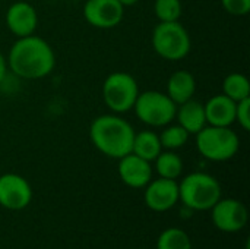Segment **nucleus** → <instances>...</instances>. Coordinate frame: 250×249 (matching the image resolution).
Listing matches in <instances>:
<instances>
[{
    "label": "nucleus",
    "instance_id": "obj_23",
    "mask_svg": "<svg viewBox=\"0 0 250 249\" xmlns=\"http://www.w3.org/2000/svg\"><path fill=\"white\" fill-rule=\"evenodd\" d=\"M221 6L233 16H246L250 12V0H221Z\"/></svg>",
    "mask_w": 250,
    "mask_h": 249
},
{
    "label": "nucleus",
    "instance_id": "obj_24",
    "mask_svg": "<svg viewBox=\"0 0 250 249\" xmlns=\"http://www.w3.org/2000/svg\"><path fill=\"white\" fill-rule=\"evenodd\" d=\"M243 131L250 129V98L236 103V120Z\"/></svg>",
    "mask_w": 250,
    "mask_h": 249
},
{
    "label": "nucleus",
    "instance_id": "obj_20",
    "mask_svg": "<svg viewBox=\"0 0 250 249\" xmlns=\"http://www.w3.org/2000/svg\"><path fill=\"white\" fill-rule=\"evenodd\" d=\"M157 249H192V242L185 230L170 227L160 235Z\"/></svg>",
    "mask_w": 250,
    "mask_h": 249
},
{
    "label": "nucleus",
    "instance_id": "obj_10",
    "mask_svg": "<svg viewBox=\"0 0 250 249\" xmlns=\"http://www.w3.org/2000/svg\"><path fill=\"white\" fill-rule=\"evenodd\" d=\"M125 15V7L117 0H86L83 18L89 25L100 29L117 26Z\"/></svg>",
    "mask_w": 250,
    "mask_h": 249
},
{
    "label": "nucleus",
    "instance_id": "obj_22",
    "mask_svg": "<svg viewBox=\"0 0 250 249\" xmlns=\"http://www.w3.org/2000/svg\"><path fill=\"white\" fill-rule=\"evenodd\" d=\"M154 13L160 22H174L182 16L180 0H155Z\"/></svg>",
    "mask_w": 250,
    "mask_h": 249
},
{
    "label": "nucleus",
    "instance_id": "obj_12",
    "mask_svg": "<svg viewBox=\"0 0 250 249\" xmlns=\"http://www.w3.org/2000/svg\"><path fill=\"white\" fill-rule=\"evenodd\" d=\"M6 25L18 38L32 35L38 25V13L31 3L23 0L15 1L6 12Z\"/></svg>",
    "mask_w": 250,
    "mask_h": 249
},
{
    "label": "nucleus",
    "instance_id": "obj_3",
    "mask_svg": "<svg viewBox=\"0 0 250 249\" xmlns=\"http://www.w3.org/2000/svg\"><path fill=\"white\" fill-rule=\"evenodd\" d=\"M179 200L190 210H211L221 200V185L208 173H190L179 183Z\"/></svg>",
    "mask_w": 250,
    "mask_h": 249
},
{
    "label": "nucleus",
    "instance_id": "obj_17",
    "mask_svg": "<svg viewBox=\"0 0 250 249\" xmlns=\"http://www.w3.org/2000/svg\"><path fill=\"white\" fill-rule=\"evenodd\" d=\"M161 151H163V147H161L160 136L157 132H152V131L135 132L133 145H132L133 154L151 163L158 157Z\"/></svg>",
    "mask_w": 250,
    "mask_h": 249
},
{
    "label": "nucleus",
    "instance_id": "obj_2",
    "mask_svg": "<svg viewBox=\"0 0 250 249\" xmlns=\"http://www.w3.org/2000/svg\"><path fill=\"white\" fill-rule=\"evenodd\" d=\"M89 138L100 153L119 160L132 153L135 129L119 114H101L92 120Z\"/></svg>",
    "mask_w": 250,
    "mask_h": 249
},
{
    "label": "nucleus",
    "instance_id": "obj_9",
    "mask_svg": "<svg viewBox=\"0 0 250 249\" xmlns=\"http://www.w3.org/2000/svg\"><path fill=\"white\" fill-rule=\"evenodd\" d=\"M211 211L214 225L226 233H236L248 223V210L245 204L234 198L220 200Z\"/></svg>",
    "mask_w": 250,
    "mask_h": 249
},
{
    "label": "nucleus",
    "instance_id": "obj_8",
    "mask_svg": "<svg viewBox=\"0 0 250 249\" xmlns=\"http://www.w3.org/2000/svg\"><path fill=\"white\" fill-rule=\"evenodd\" d=\"M32 189L28 181L16 173L0 176V205L6 210L19 211L29 205Z\"/></svg>",
    "mask_w": 250,
    "mask_h": 249
},
{
    "label": "nucleus",
    "instance_id": "obj_25",
    "mask_svg": "<svg viewBox=\"0 0 250 249\" xmlns=\"http://www.w3.org/2000/svg\"><path fill=\"white\" fill-rule=\"evenodd\" d=\"M6 73H7V60L4 59L3 53L0 51V82L4 79Z\"/></svg>",
    "mask_w": 250,
    "mask_h": 249
},
{
    "label": "nucleus",
    "instance_id": "obj_16",
    "mask_svg": "<svg viewBox=\"0 0 250 249\" xmlns=\"http://www.w3.org/2000/svg\"><path fill=\"white\" fill-rule=\"evenodd\" d=\"M196 91L195 76L189 70H177L170 75L167 81V95L179 106L193 98Z\"/></svg>",
    "mask_w": 250,
    "mask_h": 249
},
{
    "label": "nucleus",
    "instance_id": "obj_18",
    "mask_svg": "<svg viewBox=\"0 0 250 249\" xmlns=\"http://www.w3.org/2000/svg\"><path fill=\"white\" fill-rule=\"evenodd\" d=\"M154 161H155V169L160 178L177 181V178L183 172V160L174 151H170V150L161 151Z\"/></svg>",
    "mask_w": 250,
    "mask_h": 249
},
{
    "label": "nucleus",
    "instance_id": "obj_4",
    "mask_svg": "<svg viewBox=\"0 0 250 249\" xmlns=\"http://www.w3.org/2000/svg\"><path fill=\"white\" fill-rule=\"evenodd\" d=\"M240 147L239 135L230 126L207 125L196 134L199 154L211 161H227L233 158Z\"/></svg>",
    "mask_w": 250,
    "mask_h": 249
},
{
    "label": "nucleus",
    "instance_id": "obj_6",
    "mask_svg": "<svg viewBox=\"0 0 250 249\" xmlns=\"http://www.w3.org/2000/svg\"><path fill=\"white\" fill-rule=\"evenodd\" d=\"M176 109L177 104L166 92L149 90L139 92L132 110H135L136 117L142 123L152 128H164L174 120Z\"/></svg>",
    "mask_w": 250,
    "mask_h": 249
},
{
    "label": "nucleus",
    "instance_id": "obj_19",
    "mask_svg": "<svg viewBox=\"0 0 250 249\" xmlns=\"http://www.w3.org/2000/svg\"><path fill=\"white\" fill-rule=\"evenodd\" d=\"M223 94L236 103L250 98V82L248 76L239 72L227 75L223 81Z\"/></svg>",
    "mask_w": 250,
    "mask_h": 249
},
{
    "label": "nucleus",
    "instance_id": "obj_5",
    "mask_svg": "<svg viewBox=\"0 0 250 249\" xmlns=\"http://www.w3.org/2000/svg\"><path fill=\"white\" fill-rule=\"evenodd\" d=\"M151 43L160 57L171 62L185 59L192 48L190 35L179 21L158 22L152 31Z\"/></svg>",
    "mask_w": 250,
    "mask_h": 249
},
{
    "label": "nucleus",
    "instance_id": "obj_13",
    "mask_svg": "<svg viewBox=\"0 0 250 249\" xmlns=\"http://www.w3.org/2000/svg\"><path fill=\"white\" fill-rule=\"evenodd\" d=\"M119 176L125 185L133 189H141L151 182L152 167L149 161L138 157L133 153H129L119 158Z\"/></svg>",
    "mask_w": 250,
    "mask_h": 249
},
{
    "label": "nucleus",
    "instance_id": "obj_1",
    "mask_svg": "<svg viewBox=\"0 0 250 249\" xmlns=\"http://www.w3.org/2000/svg\"><path fill=\"white\" fill-rule=\"evenodd\" d=\"M7 68L19 78L41 79L56 66L53 47L41 37L28 35L18 38L7 54Z\"/></svg>",
    "mask_w": 250,
    "mask_h": 249
},
{
    "label": "nucleus",
    "instance_id": "obj_14",
    "mask_svg": "<svg viewBox=\"0 0 250 249\" xmlns=\"http://www.w3.org/2000/svg\"><path fill=\"white\" fill-rule=\"evenodd\" d=\"M207 125L211 126H231L236 120V101L226 94L211 97L205 104Z\"/></svg>",
    "mask_w": 250,
    "mask_h": 249
},
{
    "label": "nucleus",
    "instance_id": "obj_7",
    "mask_svg": "<svg viewBox=\"0 0 250 249\" xmlns=\"http://www.w3.org/2000/svg\"><path fill=\"white\" fill-rule=\"evenodd\" d=\"M139 92L136 79L127 72H113L103 84L104 103L116 114L130 112Z\"/></svg>",
    "mask_w": 250,
    "mask_h": 249
},
{
    "label": "nucleus",
    "instance_id": "obj_21",
    "mask_svg": "<svg viewBox=\"0 0 250 249\" xmlns=\"http://www.w3.org/2000/svg\"><path fill=\"white\" fill-rule=\"evenodd\" d=\"M158 136H160V142H161L163 148L174 151V150L186 145L190 135L180 125H167V126H164V131Z\"/></svg>",
    "mask_w": 250,
    "mask_h": 249
},
{
    "label": "nucleus",
    "instance_id": "obj_15",
    "mask_svg": "<svg viewBox=\"0 0 250 249\" xmlns=\"http://www.w3.org/2000/svg\"><path fill=\"white\" fill-rule=\"evenodd\" d=\"M174 119L177 120V125L189 132V135H196L201 129L207 126L205 107L201 101L195 98L179 104Z\"/></svg>",
    "mask_w": 250,
    "mask_h": 249
},
{
    "label": "nucleus",
    "instance_id": "obj_11",
    "mask_svg": "<svg viewBox=\"0 0 250 249\" xmlns=\"http://www.w3.org/2000/svg\"><path fill=\"white\" fill-rule=\"evenodd\" d=\"M179 201V183L173 179L158 178L145 186V204L157 213L171 210Z\"/></svg>",
    "mask_w": 250,
    "mask_h": 249
},
{
    "label": "nucleus",
    "instance_id": "obj_26",
    "mask_svg": "<svg viewBox=\"0 0 250 249\" xmlns=\"http://www.w3.org/2000/svg\"><path fill=\"white\" fill-rule=\"evenodd\" d=\"M123 7H127V6H133V4H136L139 0H117Z\"/></svg>",
    "mask_w": 250,
    "mask_h": 249
}]
</instances>
